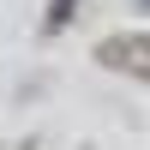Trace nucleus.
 I'll list each match as a JSON object with an SVG mask.
<instances>
[{"mask_svg": "<svg viewBox=\"0 0 150 150\" xmlns=\"http://www.w3.org/2000/svg\"><path fill=\"white\" fill-rule=\"evenodd\" d=\"M96 54L108 66H126V72H150V36H108Z\"/></svg>", "mask_w": 150, "mask_h": 150, "instance_id": "f257e3e1", "label": "nucleus"}, {"mask_svg": "<svg viewBox=\"0 0 150 150\" xmlns=\"http://www.w3.org/2000/svg\"><path fill=\"white\" fill-rule=\"evenodd\" d=\"M72 18H78V0H48V12H42V30L54 36V30H66Z\"/></svg>", "mask_w": 150, "mask_h": 150, "instance_id": "f03ea898", "label": "nucleus"}, {"mask_svg": "<svg viewBox=\"0 0 150 150\" xmlns=\"http://www.w3.org/2000/svg\"><path fill=\"white\" fill-rule=\"evenodd\" d=\"M132 12H144V18H150V0H132Z\"/></svg>", "mask_w": 150, "mask_h": 150, "instance_id": "7ed1b4c3", "label": "nucleus"}]
</instances>
